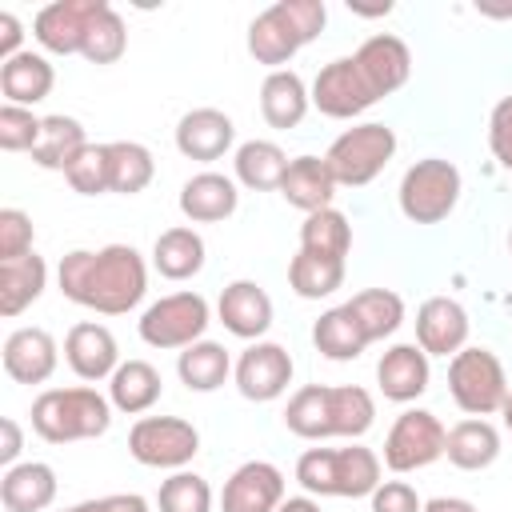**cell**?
I'll list each match as a JSON object with an SVG mask.
<instances>
[{
  "instance_id": "ab89813d",
  "label": "cell",
  "mask_w": 512,
  "mask_h": 512,
  "mask_svg": "<svg viewBox=\"0 0 512 512\" xmlns=\"http://www.w3.org/2000/svg\"><path fill=\"white\" fill-rule=\"evenodd\" d=\"M156 512H212V488L204 476L196 472H172L168 480H160L156 492Z\"/></svg>"
},
{
  "instance_id": "d4e9b609",
  "label": "cell",
  "mask_w": 512,
  "mask_h": 512,
  "mask_svg": "<svg viewBox=\"0 0 512 512\" xmlns=\"http://www.w3.org/2000/svg\"><path fill=\"white\" fill-rule=\"evenodd\" d=\"M56 472L44 460H24L4 468L0 476V504L8 512H44L56 500Z\"/></svg>"
},
{
  "instance_id": "f546056e",
  "label": "cell",
  "mask_w": 512,
  "mask_h": 512,
  "mask_svg": "<svg viewBox=\"0 0 512 512\" xmlns=\"http://www.w3.org/2000/svg\"><path fill=\"white\" fill-rule=\"evenodd\" d=\"M164 392L160 372L148 360H120V368L108 380V400L124 416H144Z\"/></svg>"
},
{
  "instance_id": "3957f363",
  "label": "cell",
  "mask_w": 512,
  "mask_h": 512,
  "mask_svg": "<svg viewBox=\"0 0 512 512\" xmlns=\"http://www.w3.org/2000/svg\"><path fill=\"white\" fill-rule=\"evenodd\" d=\"M328 24L324 0H276L248 24V52L256 64L280 72L304 44H312Z\"/></svg>"
},
{
  "instance_id": "52a82bcc",
  "label": "cell",
  "mask_w": 512,
  "mask_h": 512,
  "mask_svg": "<svg viewBox=\"0 0 512 512\" xmlns=\"http://www.w3.org/2000/svg\"><path fill=\"white\" fill-rule=\"evenodd\" d=\"M396 200L412 224H440L452 216V208L460 200V168L452 160L424 156L400 176Z\"/></svg>"
},
{
  "instance_id": "cb8c5ba5",
  "label": "cell",
  "mask_w": 512,
  "mask_h": 512,
  "mask_svg": "<svg viewBox=\"0 0 512 512\" xmlns=\"http://www.w3.org/2000/svg\"><path fill=\"white\" fill-rule=\"evenodd\" d=\"M240 204V192H236V180L224 176V172H196L192 180H184L180 188V212L192 220V224H216V220H228Z\"/></svg>"
},
{
  "instance_id": "9c48e42d",
  "label": "cell",
  "mask_w": 512,
  "mask_h": 512,
  "mask_svg": "<svg viewBox=\"0 0 512 512\" xmlns=\"http://www.w3.org/2000/svg\"><path fill=\"white\" fill-rule=\"evenodd\" d=\"M212 324V312H208V300L200 292H172V296H160L156 304L144 308L140 316V340L148 348H188L196 340H204V328Z\"/></svg>"
},
{
  "instance_id": "e0dca14e",
  "label": "cell",
  "mask_w": 512,
  "mask_h": 512,
  "mask_svg": "<svg viewBox=\"0 0 512 512\" xmlns=\"http://www.w3.org/2000/svg\"><path fill=\"white\" fill-rule=\"evenodd\" d=\"M64 360L80 380L96 384V380H112V372L120 368V348H116V336L104 324L80 320L64 336Z\"/></svg>"
},
{
  "instance_id": "8d00e7d4",
  "label": "cell",
  "mask_w": 512,
  "mask_h": 512,
  "mask_svg": "<svg viewBox=\"0 0 512 512\" xmlns=\"http://www.w3.org/2000/svg\"><path fill=\"white\" fill-rule=\"evenodd\" d=\"M156 176V160L144 144L136 140H112L108 144V188L120 196H136L152 184Z\"/></svg>"
},
{
  "instance_id": "2e32d148",
  "label": "cell",
  "mask_w": 512,
  "mask_h": 512,
  "mask_svg": "<svg viewBox=\"0 0 512 512\" xmlns=\"http://www.w3.org/2000/svg\"><path fill=\"white\" fill-rule=\"evenodd\" d=\"M284 504V472L268 460L240 464L220 492V512H276Z\"/></svg>"
},
{
  "instance_id": "ffe728a7",
  "label": "cell",
  "mask_w": 512,
  "mask_h": 512,
  "mask_svg": "<svg viewBox=\"0 0 512 512\" xmlns=\"http://www.w3.org/2000/svg\"><path fill=\"white\" fill-rule=\"evenodd\" d=\"M220 324L240 340H260L272 328V296L256 280H232L216 300Z\"/></svg>"
},
{
  "instance_id": "836d02e7",
  "label": "cell",
  "mask_w": 512,
  "mask_h": 512,
  "mask_svg": "<svg viewBox=\"0 0 512 512\" xmlns=\"http://www.w3.org/2000/svg\"><path fill=\"white\" fill-rule=\"evenodd\" d=\"M232 164H236V180L252 192H272V188L280 192V180L288 172V156L272 140H244L236 148Z\"/></svg>"
},
{
  "instance_id": "4fadbf2b",
  "label": "cell",
  "mask_w": 512,
  "mask_h": 512,
  "mask_svg": "<svg viewBox=\"0 0 512 512\" xmlns=\"http://www.w3.org/2000/svg\"><path fill=\"white\" fill-rule=\"evenodd\" d=\"M292 372H296V368H292V356H288V348L276 344V340H252V344L240 352L236 368H232L240 396H244V400H256V404L280 400V396L288 392V384H292Z\"/></svg>"
},
{
  "instance_id": "4316f807",
  "label": "cell",
  "mask_w": 512,
  "mask_h": 512,
  "mask_svg": "<svg viewBox=\"0 0 512 512\" xmlns=\"http://www.w3.org/2000/svg\"><path fill=\"white\" fill-rule=\"evenodd\" d=\"M56 84V72L48 64V56L40 52H20L12 60L0 64V92H4V104H16V108H32L40 104Z\"/></svg>"
},
{
  "instance_id": "60d3db41",
  "label": "cell",
  "mask_w": 512,
  "mask_h": 512,
  "mask_svg": "<svg viewBox=\"0 0 512 512\" xmlns=\"http://www.w3.org/2000/svg\"><path fill=\"white\" fill-rule=\"evenodd\" d=\"M124 48H128V28H124L120 12L108 4V8L92 20V28H88V36H84L80 56H84L88 64H116V60L124 56Z\"/></svg>"
},
{
  "instance_id": "7402d4cb",
  "label": "cell",
  "mask_w": 512,
  "mask_h": 512,
  "mask_svg": "<svg viewBox=\"0 0 512 512\" xmlns=\"http://www.w3.org/2000/svg\"><path fill=\"white\" fill-rule=\"evenodd\" d=\"M0 360L16 384H44L60 364V348L44 328H16L4 340Z\"/></svg>"
},
{
  "instance_id": "7bdbcfd3",
  "label": "cell",
  "mask_w": 512,
  "mask_h": 512,
  "mask_svg": "<svg viewBox=\"0 0 512 512\" xmlns=\"http://www.w3.org/2000/svg\"><path fill=\"white\" fill-rule=\"evenodd\" d=\"M40 128H44V120L32 116V108H16V104L0 108V148L4 152H32L40 140Z\"/></svg>"
},
{
  "instance_id": "db71d44e",
  "label": "cell",
  "mask_w": 512,
  "mask_h": 512,
  "mask_svg": "<svg viewBox=\"0 0 512 512\" xmlns=\"http://www.w3.org/2000/svg\"><path fill=\"white\" fill-rule=\"evenodd\" d=\"M508 252H512V232H508Z\"/></svg>"
},
{
  "instance_id": "9a60e30c",
  "label": "cell",
  "mask_w": 512,
  "mask_h": 512,
  "mask_svg": "<svg viewBox=\"0 0 512 512\" xmlns=\"http://www.w3.org/2000/svg\"><path fill=\"white\" fill-rule=\"evenodd\" d=\"M352 60H356V68H360V76H364V84L372 88L376 100L392 96V92L404 88L408 76H412V52H408V44H404L400 36H392V32L368 36V40L352 52Z\"/></svg>"
},
{
  "instance_id": "5b68a950",
  "label": "cell",
  "mask_w": 512,
  "mask_h": 512,
  "mask_svg": "<svg viewBox=\"0 0 512 512\" xmlns=\"http://www.w3.org/2000/svg\"><path fill=\"white\" fill-rule=\"evenodd\" d=\"M296 484L308 496H372L380 484V456L364 444L348 448H308L296 460Z\"/></svg>"
},
{
  "instance_id": "30bf717a",
  "label": "cell",
  "mask_w": 512,
  "mask_h": 512,
  "mask_svg": "<svg viewBox=\"0 0 512 512\" xmlns=\"http://www.w3.org/2000/svg\"><path fill=\"white\" fill-rule=\"evenodd\" d=\"M128 452L144 468L180 472L200 452V432L184 416H140L128 432Z\"/></svg>"
},
{
  "instance_id": "4dcf8cb0",
  "label": "cell",
  "mask_w": 512,
  "mask_h": 512,
  "mask_svg": "<svg viewBox=\"0 0 512 512\" xmlns=\"http://www.w3.org/2000/svg\"><path fill=\"white\" fill-rule=\"evenodd\" d=\"M48 288V264L44 256L28 252L20 260L0 264V316H20L28 304L40 300V292Z\"/></svg>"
},
{
  "instance_id": "ee69618b",
  "label": "cell",
  "mask_w": 512,
  "mask_h": 512,
  "mask_svg": "<svg viewBox=\"0 0 512 512\" xmlns=\"http://www.w3.org/2000/svg\"><path fill=\"white\" fill-rule=\"evenodd\" d=\"M32 252V216L20 208H0V264Z\"/></svg>"
},
{
  "instance_id": "d590c367",
  "label": "cell",
  "mask_w": 512,
  "mask_h": 512,
  "mask_svg": "<svg viewBox=\"0 0 512 512\" xmlns=\"http://www.w3.org/2000/svg\"><path fill=\"white\" fill-rule=\"evenodd\" d=\"M348 312H352L356 324L364 328L368 344L392 336V332L404 324V300H400V292H392V288H364V292H356V296L348 300Z\"/></svg>"
},
{
  "instance_id": "7a4b0ae2",
  "label": "cell",
  "mask_w": 512,
  "mask_h": 512,
  "mask_svg": "<svg viewBox=\"0 0 512 512\" xmlns=\"http://www.w3.org/2000/svg\"><path fill=\"white\" fill-rule=\"evenodd\" d=\"M376 424V400L360 384H304L284 408V428L300 440H360Z\"/></svg>"
},
{
  "instance_id": "b9f144b4",
  "label": "cell",
  "mask_w": 512,
  "mask_h": 512,
  "mask_svg": "<svg viewBox=\"0 0 512 512\" xmlns=\"http://www.w3.org/2000/svg\"><path fill=\"white\" fill-rule=\"evenodd\" d=\"M64 180H68L72 192H80V196L112 192V188H108V144H88V148L68 164Z\"/></svg>"
},
{
  "instance_id": "7c38bea8",
  "label": "cell",
  "mask_w": 512,
  "mask_h": 512,
  "mask_svg": "<svg viewBox=\"0 0 512 512\" xmlns=\"http://www.w3.org/2000/svg\"><path fill=\"white\" fill-rule=\"evenodd\" d=\"M104 8H108V0H52L36 12L32 36L52 56H80L84 36Z\"/></svg>"
},
{
  "instance_id": "ba28073f",
  "label": "cell",
  "mask_w": 512,
  "mask_h": 512,
  "mask_svg": "<svg viewBox=\"0 0 512 512\" xmlns=\"http://www.w3.org/2000/svg\"><path fill=\"white\" fill-rule=\"evenodd\" d=\"M448 392L460 412L492 416L508 400V376L492 348H460L448 360Z\"/></svg>"
},
{
  "instance_id": "484cf974",
  "label": "cell",
  "mask_w": 512,
  "mask_h": 512,
  "mask_svg": "<svg viewBox=\"0 0 512 512\" xmlns=\"http://www.w3.org/2000/svg\"><path fill=\"white\" fill-rule=\"evenodd\" d=\"M336 188H340V184L332 180L324 156H296V160H288V172H284V180H280V196H284L292 208H300L304 216H312V212H320V208H332Z\"/></svg>"
},
{
  "instance_id": "ac0fdd59",
  "label": "cell",
  "mask_w": 512,
  "mask_h": 512,
  "mask_svg": "<svg viewBox=\"0 0 512 512\" xmlns=\"http://www.w3.org/2000/svg\"><path fill=\"white\" fill-rule=\"evenodd\" d=\"M416 344L428 356H456L468 348V312L452 296H428L416 308Z\"/></svg>"
},
{
  "instance_id": "f5cc1de1",
  "label": "cell",
  "mask_w": 512,
  "mask_h": 512,
  "mask_svg": "<svg viewBox=\"0 0 512 512\" xmlns=\"http://www.w3.org/2000/svg\"><path fill=\"white\" fill-rule=\"evenodd\" d=\"M500 416H504V428L512 432V388H508V400H504V408H500Z\"/></svg>"
},
{
  "instance_id": "d6986e66",
  "label": "cell",
  "mask_w": 512,
  "mask_h": 512,
  "mask_svg": "<svg viewBox=\"0 0 512 512\" xmlns=\"http://www.w3.org/2000/svg\"><path fill=\"white\" fill-rule=\"evenodd\" d=\"M232 140H236V124L220 108H192L176 124V148H180V156L200 160V164L220 160L232 148Z\"/></svg>"
},
{
  "instance_id": "d6a6232c",
  "label": "cell",
  "mask_w": 512,
  "mask_h": 512,
  "mask_svg": "<svg viewBox=\"0 0 512 512\" xmlns=\"http://www.w3.org/2000/svg\"><path fill=\"white\" fill-rule=\"evenodd\" d=\"M88 148V136H84V124L76 116H44V128H40V140L32 148V160L48 172H68V164Z\"/></svg>"
},
{
  "instance_id": "8992f818",
  "label": "cell",
  "mask_w": 512,
  "mask_h": 512,
  "mask_svg": "<svg viewBox=\"0 0 512 512\" xmlns=\"http://www.w3.org/2000/svg\"><path fill=\"white\" fill-rule=\"evenodd\" d=\"M392 156H396V132L388 124H380V120H364V124L344 128L328 144L324 164H328V172H332L336 184L364 188V184H372L384 172V164Z\"/></svg>"
},
{
  "instance_id": "74e56055",
  "label": "cell",
  "mask_w": 512,
  "mask_h": 512,
  "mask_svg": "<svg viewBox=\"0 0 512 512\" xmlns=\"http://www.w3.org/2000/svg\"><path fill=\"white\" fill-rule=\"evenodd\" d=\"M288 284L300 300H324L344 284V260L316 256V252H296L292 264H288Z\"/></svg>"
},
{
  "instance_id": "f6af8a7d",
  "label": "cell",
  "mask_w": 512,
  "mask_h": 512,
  "mask_svg": "<svg viewBox=\"0 0 512 512\" xmlns=\"http://www.w3.org/2000/svg\"><path fill=\"white\" fill-rule=\"evenodd\" d=\"M372 512H424V500L408 480H380L376 492L368 496Z\"/></svg>"
},
{
  "instance_id": "816d5d0a",
  "label": "cell",
  "mask_w": 512,
  "mask_h": 512,
  "mask_svg": "<svg viewBox=\"0 0 512 512\" xmlns=\"http://www.w3.org/2000/svg\"><path fill=\"white\" fill-rule=\"evenodd\" d=\"M276 512H320V504L312 496H284V504Z\"/></svg>"
},
{
  "instance_id": "83f0119b",
  "label": "cell",
  "mask_w": 512,
  "mask_h": 512,
  "mask_svg": "<svg viewBox=\"0 0 512 512\" xmlns=\"http://www.w3.org/2000/svg\"><path fill=\"white\" fill-rule=\"evenodd\" d=\"M444 456L460 472H484V468H492L496 456H500V432H496V424H488L484 416H468V420L452 424L448 428Z\"/></svg>"
},
{
  "instance_id": "6da1fadb",
  "label": "cell",
  "mask_w": 512,
  "mask_h": 512,
  "mask_svg": "<svg viewBox=\"0 0 512 512\" xmlns=\"http://www.w3.org/2000/svg\"><path fill=\"white\" fill-rule=\"evenodd\" d=\"M56 280L64 300L92 308L100 316H124L148 292V264L132 244L72 248L60 256Z\"/></svg>"
},
{
  "instance_id": "277c9868",
  "label": "cell",
  "mask_w": 512,
  "mask_h": 512,
  "mask_svg": "<svg viewBox=\"0 0 512 512\" xmlns=\"http://www.w3.org/2000/svg\"><path fill=\"white\" fill-rule=\"evenodd\" d=\"M112 424V400L88 384L76 388H48L32 400V428L48 444L96 440Z\"/></svg>"
},
{
  "instance_id": "f907efd6",
  "label": "cell",
  "mask_w": 512,
  "mask_h": 512,
  "mask_svg": "<svg viewBox=\"0 0 512 512\" xmlns=\"http://www.w3.org/2000/svg\"><path fill=\"white\" fill-rule=\"evenodd\" d=\"M424 512H476V504L464 496H432L424 500Z\"/></svg>"
},
{
  "instance_id": "1f68e13d",
  "label": "cell",
  "mask_w": 512,
  "mask_h": 512,
  "mask_svg": "<svg viewBox=\"0 0 512 512\" xmlns=\"http://www.w3.org/2000/svg\"><path fill=\"white\" fill-rule=\"evenodd\" d=\"M232 356H228V348L224 344H216V340H196V344H188L184 352H180V360H176V376H180V384L188 388V392H216L228 376H232Z\"/></svg>"
},
{
  "instance_id": "c3c4849f",
  "label": "cell",
  "mask_w": 512,
  "mask_h": 512,
  "mask_svg": "<svg viewBox=\"0 0 512 512\" xmlns=\"http://www.w3.org/2000/svg\"><path fill=\"white\" fill-rule=\"evenodd\" d=\"M20 44H24V24L12 12H0V64L12 60V56H20L24 52Z\"/></svg>"
},
{
  "instance_id": "f35d334b",
  "label": "cell",
  "mask_w": 512,
  "mask_h": 512,
  "mask_svg": "<svg viewBox=\"0 0 512 512\" xmlns=\"http://www.w3.org/2000/svg\"><path fill=\"white\" fill-rule=\"evenodd\" d=\"M348 248H352V224H348V216L340 208H320V212L304 216V224H300V252L344 260Z\"/></svg>"
},
{
  "instance_id": "e575fe53",
  "label": "cell",
  "mask_w": 512,
  "mask_h": 512,
  "mask_svg": "<svg viewBox=\"0 0 512 512\" xmlns=\"http://www.w3.org/2000/svg\"><path fill=\"white\" fill-rule=\"evenodd\" d=\"M312 344L328 360H356L368 348V336L356 324V316L348 312V304H336V308L320 312V320L312 324Z\"/></svg>"
},
{
  "instance_id": "5bb4252c",
  "label": "cell",
  "mask_w": 512,
  "mask_h": 512,
  "mask_svg": "<svg viewBox=\"0 0 512 512\" xmlns=\"http://www.w3.org/2000/svg\"><path fill=\"white\" fill-rule=\"evenodd\" d=\"M372 104H376V96L364 84V76H360L352 56H340V60L324 64L316 72V80H312V108L332 116V120H352V116L368 112Z\"/></svg>"
},
{
  "instance_id": "603a6c76",
  "label": "cell",
  "mask_w": 512,
  "mask_h": 512,
  "mask_svg": "<svg viewBox=\"0 0 512 512\" xmlns=\"http://www.w3.org/2000/svg\"><path fill=\"white\" fill-rule=\"evenodd\" d=\"M312 108V88L300 80V72L292 68H280V72H268L264 84H260V116L268 120V128H296Z\"/></svg>"
},
{
  "instance_id": "681fc988",
  "label": "cell",
  "mask_w": 512,
  "mask_h": 512,
  "mask_svg": "<svg viewBox=\"0 0 512 512\" xmlns=\"http://www.w3.org/2000/svg\"><path fill=\"white\" fill-rule=\"evenodd\" d=\"M0 436H4V444H0V464H4V468H12V464H16V456H20V448H24L20 424H16L12 416H4V420H0Z\"/></svg>"
},
{
  "instance_id": "f1b7e54d",
  "label": "cell",
  "mask_w": 512,
  "mask_h": 512,
  "mask_svg": "<svg viewBox=\"0 0 512 512\" xmlns=\"http://www.w3.org/2000/svg\"><path fill=\"white\" fill-rule=\"evenodd\" d=\"M204 236L188 224H176V228H164L152 244V268L164 276V280H192L200 268H204Z\"/></svg>"
},
{
  "instance_id": "11a10c76",
  "label": "cell",
  "mask_w": 512,
  "mask_h": 512,
  "mask_svg": "<svg viewBox=\"0 0 512 512\" xmlns=\"http://www.w3.org/2000/svg\"><path fill=\"white\" fill-rule=\"evenodd\" d=\"M508 308H512V296H508Z\"/></svg>"
},
{
  "instance_id": "7dc6e473",
  "label": "cell",
  "mask_w": 512,
  "mask_h": 512,
  "mask_svg": "<svg viewBox=\"0 0 512 512\" xmlns=\"http://www.w3.org/2000/svg\"><path fill=\"white\" fill-rule=\"evenodd\" d=\"M64 512H152V508L136 492H112V496H100V500H80Z\"/></svg>"
},
{
  "instance_id": "bcb514c9",
  "label": "cell",
  "mask_w": 512,
  "mask_h": 512,
  "mask_svg": "<svg viewBox=\"0 0 512 512\" xmlns=\"http://www.w3.org/2000/svg\"><path fill=\"white\" fill-rule=\"evenodd\" d=\"M488 148H492L496 164L512 172V96L496 100V108L488 116Z\"/></svg>"
},
{
  "instance_id": "8fae6325",
  "label": "cell",
  "mask_w": 512,
  "mask_h": 512,
  "mask_svg": "<svg viewBox=\"0 0 512 512\" xmlns=\"http://www.w3.org/2000/svg\"><path fill=\"white\" fill-rule=\"evenodd\" d=\"M444 444H448V428L436 420V412L404 408L384 436V468L396 476L428 468L444 456Z\"/></svg>"
},
{
  "instance_id": "44dd1931",
  "label": "cell",
  "mask_w": 512,
  "mask_h": 512,
  "mask_svg": "<svg viewBox=\"0 0 512 512\" xmlns=\"http://www.w3.org/2000/svg\"><path fill=\"white\" fill-rule=\"evenodd\" d=\"M428 352L420 344H392L380 364H376V384L384 392V400L392 404H412L428 392Z\"/></svg>"
}]
</instances>
